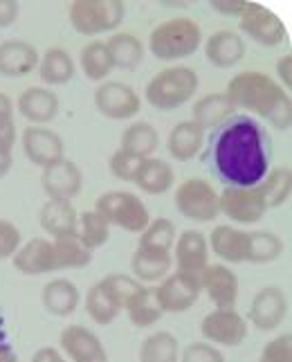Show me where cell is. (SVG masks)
I'll list each match as a JSON object with an SVG mask.
<instances>
[{"mask_svg":"<svg viewBox=\"0 0 292 362\" xmlns=\"http://www.w3.org/2000/svg\"><path fill=\"white\" fill-rule=\"evenodd\" d=\"M284 255V241L274 232H250V257L247 264H272Z\"/></svg>","mask_w":292,"mask_h":362,"instance_id":"cell-39","label":"cell"},{"mask_svg":"<svg viewBox=\"0 0 292 362\" xmlns=\"http://www.w3.org/2000/svg\"><path fill=\"white\" fill-rule=\"evenodd\" d=\"M225 97L230 104L240 110H247L265 119L276 131H288L292 124V102L290 95L272 77L259 70L238 72L227 83Z\"/></svg>","mask_w":292,"mask_h":362,"instance_id":"cell-2","label":"cell"},{"mask_svg":"<svg viewBox=\"0 0 292 362\" xmlns=\"http://www.w3.org/2000/svg\"><path fill=\"white\" fill-rule=\"evenodd\" d=\"M5 124H14V102L5 93H0V127Z\"/></svg>","mask_w":292,"mask_h":362,"instance_id":"cell-51","label":"cell"},{"mask_svg":"<svg viewBox=\"0 0 292 362\" xmlns=\"http://www.w3.org/2000/svg\"><path fill=\"white\" fill-rule=\"evenodd\" d=\"M77 234H79V239L83 241V245L95 252L97 247L108 243L110 226L97 214L95 209L93 211H83V214L79 216V221H77Z\"/></svg>","mask_w":292,"mask_h":362,"instance_id":"cell-41","label":"cell"},{"mask_svg":"<svg viewBox=\"0 0 292 362\" xmlns=\"http://www.w3.org/2000/svg\"><path fill=\"white\" fill-rule=\"evenodd\" d=\"M57 270H79L93 261V250H88L77 232L52 239Z\"/></svg>","mask_w":292,"mask_h":362,"instance_id":"cell-30","label":"cell"},{"mask_svg":"<svg viewBox=\"0 0 292 362\" xmlns=\"http://www.w3.org/2000/svg\"><path fill=\"white\" fill-rule=\"evenodd\" d=\"M74 70H77L74 68V61L68 49L63 47H49L39 59V77L47 86H63L72 81Z\"/></svg>","mask_w":292,"mask_h":362,"instance_id":"cell-32","label":"cell"},{"mask_svg":"<svg viewBox=\"0 0 292 362\" xmlns=\"http://www.w3.org/2000/svg\"><path fill=\"white\" fill-rule=\"evenodd\" d=\"M0 346H3V324H0Z\"/></svg>","mask_w":292,"mask_h":362,"instance_id":"cell-54","label":"cell"},{"mask_svg":"<svg viewBox=\"0 0 292 362\" xmlns=\"http://www.w3.org/2000/svg\"><path fill=\"white\" fill-rule=\"evenodd\" d=\"M99 286L112 297V302H115L122 310L126 308V304H129V299L142 288L139 281H135L133 277H129V274H119V272L108 274V277L99 281Z\"/></svg>","mask_w":292,"mask_h":362,"instance_id":"cell-42","label":"cell"},{"mask_svg":"<svg viewBox=\"0 0 292 362\" xmlns=\"http://www.w3.org/2000/svg\"><path fill=\"white\" fill-rule=\"evenodd\" d=\"M200 333L209 344L238 346L247 338V320L236 308H216L202 317Z\"/></svg>","mask_w":292,"mask_h":362,"instance_id":"cell-8","label":"cell"},{"mask_svg":"<svg viewBox=\"0 0 292 362\" xmlns=\"http://www.w3.org/2000/svg\"><path fill=\"white\" fill-rule=\"evenodd\" d=\"M79 64H81V70L86 77L90 81H99V83H104L106 77H110V72L115 70L104 41L88 43L79 54Z\"/></svg>","mask_w":292,"mask_h":362,"instance_id":"cell-36","label":"cell"},{"mask_svg":"<svg viewBox=\"0 0 292 362\" xmlns=\"http://www.w3.org/2000/svg\"><path fill=\"white\" fill-rule=\"evenodd\" d=\"M175 209L187 221L211 223L221 214L218 192L205 178H189L175 189Z\"/></svg>","mask_w":292,"mask_h":362,"instance_id":"cell-7","label":"cell"},{"mask_svg":"<svg viewBox=\"0 0 292 362\" xmlns=\"http://www.w3.org/2000/svg\"><path fill=\"white\" fill-rule=\"evenodd\" d=\"M23 151L32 165L45 169L66 158V144L47 127H28L23 131Z\"/></svg>","mask_w":292,"mask_h":362,"instance_id":"cell-15","label":"cell"},{"mask_svg":"<svg viewBox=\"0 0 292 362\" xmlns=\"http://www.w3.org/2000/svg\"><path fill=\"white\" fill-rule=\"evenodd\" d=\"M198 90V74L189 66H173L158 72L153 79L146 83V102L162 110V113H169L185 106L187 102H192L194 95Z\"/></svg>","mask_w":292,"mask_h":362,"instance_id":"cell-4","label":"cell"},{"mask_svg":"<svg viewBox=\"0 0 292 362\" xmlns=\"http://www.w3.org/2000/svg\"><path fill=\"white\" fill-rule=\"evenodd\" d=\"M126 16L122 0H74L70 5L72 28L83 36H97L117 30Z\"/></svg>","mask_w":292,"mask_h":362,"instance_id":"cell-6","label":"cell"},{"mask_svg":"<svg viewBox=\"0 0 292 362\" xmlns=\"http://www.w3.org/2000/svg\"><path fill=\"white\" fill-rule=\"evenodd\" d=\"M86 310L90 320L99 327H106V324L115 322L117 315L122 313V308L112 302V297L101 288L99 284H95L90 291H88V297H86Z\"/></svg>","mask_w":292,"mask_h":362,"instance_id":"cell-40","label":"cell"},{"mask_svg":"<svg viewBox=\"0 0 292 362\" xmlns=\"http://www.w3.org/2000/svg\"><path fill=\"white\" fill-rule=\"evenodd\" d=\"M175 245V226L169 218H156L151 221L139 234L137 250H146V252L158 255H171V247Z\"/></svg>","mask_w":292,"mask_h":362,"instance_id":"cell-37","label":"cell"},{"mask_svg":"<svg viewBox=\"0 0 292 362\" xmlns=\"http://www.w3.org/2000/svg\"><path fill=\"white\" fill-rule=\"evenodd\" d=\"M18 11H21V5L16 0H0V30H5L9 25L16 23Z\"/></svg>","mask_w":292,"mask_h":362,"instance_id":"cell-48","label":"cell"},{"mask_svg":"<svg viewBox=\"0 0 292 362\" xmlns=\"http://www.w3.org/2000/svg\"><path fill=\"white\" fill-rule=\"evenodd\" d=\"M14 266L18 272L30 274V277H39V274L57 272L54 261V247L49 239H32L18 247L14 255Z\"/></svg>","mask_w":292,"mask_h":362,"instance_id":"cell-23","label":"cell"},{"mask_svg":"<svg viewBox=\"0 0 292 362\" xmlns=\"http://www.w3.org/2000/svg\"><path fill=\"white\" fill-rule=\"evenodd\" d=\"M238 21H240L238 23L240 32L247 34L254 43H259L263 47H276L286 41V28L281 18L259 3H247Z\"/></svg>","mask_w":292,"mask_h":362,"instance_id":"cell-10","label":"cell"},{"mask_svg":"<svg viewBox=\"0 0 292 362\" xmlns=\"http://www.w3.org/2000/svg\"><path fill=\"white\" fill-rule=\"evenodd\" d=\"M139 362H180V346L169 331L151 333L139 346Z\"/></svg>","mask_w":292,"mask_h":362,"instance_id":"cell-38","label":"cell"},{"mask_svg":"<svg viewBox=\"0 0 292 362\" xmlns=\"http://www.w3.org/2000/svg\"><path fill=\"white\" fill-rule=\"evenodd\" d=\"M21 245H23L21 230L14 226V223L0 218V261L14 257Z\"/></svg>","mask_w":292,"mask_h":362,"instance_id":"cell-44","label":"cell"},{"mask_svg":"<svg viewBox=\"0 0 292 362\" xmlns=\"http://www.w3.org/2000/svg\"><path fill=\"white\" fill-rule=\"evenodd\" d=\"M83 173L77 162L63 158L54 165H49L41 173V187L47 201H72L81 192Z\"/></svg>","mask_w":292,"mask_h":362,"instance_id":"cell-14","label":"cell"},{"mask_svg":"<svg viewBox=\"0 0 292 362\" xmlns=\"http://www.w3.org/2000/svg\"><path fill=\"white\" fill-rule=\"evenodd\" d=\"M272 137L261 124L234 113L209 133L202 162L223 187L250 189L257 187L270 171Z\"/></svg>","mask_w":292,"mask_h":362,"instance_id":"cell-1","label":"cell"},{"mask_svg":"<svg viewBox=\"0 0 292 362\" xmlns=\"http://www.w3.org/2000/svg\"><path fill=\"white\" fill-rule=\"evenodd\" d=\"M218 209L221 214L238 223V226H254L268 214V207H265L259 187H250V189L225 187L218 194Z\"/></svg>","mask_w":292,"mask_h":362,"instance_id":"cell-9","label":"cell"},{"mask_svg":"<svg viewBox=\"0 0 292 362\" xmlns=\"http://www.w3.org/2000/svg\"><path fill=\"white\" fill-rule=\"evenodd\" d=\"M211 252L227 264H245L250 257V232L234 226H216L207 239Z\"/></svg>","mask_w":292,"mask_h":362,"instance_id":"cell-21","label":"cell"},{"mask_svg":"<svg viewBox=\"0 0 292 362\" xmlns=\"http://www.w3.org/2000/svg\"><path fill=\"white\" fill-rule=\"evenodd\" d=\"M162 313H187L200 297V279L182 272H169L156 288Z\"/></svg>","mask_w":292,"mask_h":362,"instance_id":"cell-12","label":"cell"},{"mask_svg":"<svg viewBox=\"0 0 292 362\" xmlns=\"http://www.w3.org/2000/svg\"><path fill=\"white\" fill-rule=\"evenodd\" d=\"M95 211L108 226H117L131 234H142L151 223V214L139 196L131 192H106L97 198Z\"/></svg>","mask_w":292,"mask_h":362,"instance_id":"cell-5","label":"cell"},{"mask_svg":"<svg viewBox=\"0 0 292 362\" xmlns=\"http://www.w3.org/2000/svg\"><path fill=\"white\" fill-rule=\"evenodd\" d=\"M95 106L108 119H131L139 113L142 102L129 83L106 79L95 90Z\"/></svg>","mask_w":292,"mask_h":362,"instance_id":"cell-11","label":"cell"},{"mask_svg":"<svg viewBox=\"0 0 292 362\" xmlns=\"http://www.w3.org/2000/svg\"><path fill=\"white\" fill-rule=\"evenodd\" d=\"M77 221H79V214L70 201H47L43 203L39 211L41 228L52 236V239L77 232Z\"/></svg>","mask_w":292,"mask_h":362,"instance_id":"cell-28","label":"cell"},{"mask_svg":"<svg viewBox=\"0 0 292 362\" xmlns=\"http://www.w3.org/2000/svg\"><path fill=\"white\" fill-rule=\"evenodd\" d=\"M250 322L254 324V329L270 333L279 329L288 317V297L284 288L279 286H265L257 295H254L250 304Z\"/></svg>","mask_w":292,"mask_h":362,"instance_id":"cell-13","label":"cell"},{"mask_svg":"<svg viewBox=\"0 0 292 362\" xmlns=\"http://www.w3.org/2000/svg\"><path fill=\"white\" fill-rule=\"evenodd\" d=\"M245 57V41L234 30H218L205 41V59L216 68H234Z\"/></svg>","mask_w":292,"mask_h":362,"instance_id":"cell-22","label":"cell"},{"mask_svg":"<svg viewBox=\"0 0 292 362\" xmlns=\"http://www.w3.org/2000/svg\"><path fill=\"white\" fill-rule=\"evenodd\" d=\"M200 291L207 293L216 308H234L238 299V279L225 264H209L200 274Z\"/></svg>","mask_w":292,"mask_h":362,"instance_id":"cell-16","label":"cell"},{"mask_svg":"<svg viewBox=\"0 0 292 362\" xmlns=\"http://www.w3.org/2000/svg\"><path fill=\"white\" fill-rule=\"evenodd\" d=\"M192 122L202 131H214L216 127H221L225 119H230L236 110L230 104V99L225 97V93H209L205 97L196 99L194 110H192Z\"/></svg>","mask_w":292,"mask_h":362,"instance_id":"cell-25","label":"cell"},{"mask_svg":"<svg viewBox=\"0 0 292 362\" xmlns=\"http://www.w3.org/2000/svg\"><path fill=\"white\" fill-rule=\"evenodd\" d=\"M202 142H205V131L196 127L192 119H185L171 129L167 148L171 158H175L177 162H189L200 153Z\"/></svg>","mask_w":292,"mask_h":362,"instance_id":"cell-26","label":"cell"},{"mask_svg":"<svg viewBox=\"0 0 292 362\" xmlns=\"http://www.w3.org/2000/svg\"><path fill=\"white\" fill-rule=\"evenodd\" d=\"M39 52L28 41L9 39L0 43V77L21 79L39 68Z\"/></svg>","mask_w":292,"mask_h":362,"instance_id":"cell-20","label":"cell"},{"mask_svg":"<svg viewBox=\"0 0 292 362\" xmlns=\"http://www.w3.org/2000/svg\"><path fill=\"white\" fill-rule=\"evenodd\" d=\"M202 43V30L194 18H169L151 30L148 49L160 61L192 57Z\"/></svg>","mask_w":292,"mask_h":362,"instance_id":"cell-3","label":"cell"},{"mask_svg":"<svg viewBox=\"0 0 292 362\" xmlns=\"http://www.w3.org/2000/svg\"><path fill=\"white\" fill-rule=\"evenodd\" d=\"M290 66H292V57L290 54L281 57V59H279V64H276V74H279V79L284 81L286 93L290 90V86H292V70H290ZM284 86H281V88H284Z\"/></svg>","mask_w":292,"mask_h":362,"instance_id":"cell-49","label":"cell"},{"mask_svg":"<svg viewBox=\"0 0 292 362\" xmlns=\"http://www.w3.org/2000/svg\"><path fill=\"white\" fill-rule=\"evenodd\" d=\"M173 257L171 255H158V252H146V250H135L131 268L135 274V281H162L171 272Z\"/></svg>","mask_w":292,"mask_h":362,"instance_id":"cell-34","label":"cell"},{"mask_svg":"<svg viewBox=\"0 0 292 362\" xmlns=\"http://www.w3.org/2000/svg\"><path fill=\"white\" fill-rule=\"evenodd\" d=\"M32 362H68V360L63 358L61 351H57L54 346H43L34 354Z\"/></svg>","mask_w":292,"mask_h":362,"instance_id":"cell-52","label":"cell"},{"mask_svg":"<svg viewBox=\"0 0 292 362\" xmlns=\"http://www.w3.org/2000/svg\"><path fill=\"white\" fill-rule=\"evenodd\" d=\"M173 182H175L173 167L167 160H160V158L142 160V167H139L137 176H135V185L148 196L167 194L173 187Z\"/></svg>","mask_w":292,"mask_h":362,"instance_id":"cell-27","label":"cell"},{"mask_svg":"<svg viewBox=\"0 0 292 362\" xmlns=\"http://www.w3.org/2000/svg\"><path fill=\"white\" fill-rule=\"evenodd\" d=\"M160 144V135L148 122H135L122 135V151L133 153L137 158H153L156 148Z\"/></svg>","mask_w":292,"mask_h":362,"instance_id":"cell-33","label":"cell"},{"mask_svg":"<svg viewBox=\"0 0 292 362\" xmlns=\"http://www.w3.org/2000/svg\"><path fill=\"white\" fill-rule=\"evenodd\" d=\"M180 362H225V356L209 342H192L185 346Z\"/></svg>","mask_w":292,"mask_h":362,"instance_id":"cell-45","label":"cell"},{"mask_svg":"<svg viewBox=\"0 0 292 362\" xmlns=\"http://www.w3.org/2000/svg\"><path fill=\"white\" fill-rule=\"evenodd\" d=\"M139 167H142V158H137L133 153H126V151H122V148L112 153V158H110V173L117 180H124V182H135Z\"/></svg>","mask_w":292,"mask_h":362,"instance_id":"cell-43","label":"cell"},{"mask_svg":"<svg viewBox=\"0 0 292 362\" xmlns=\"http://www.w3.org/2000/svg\"><path fill=\"white\" fill-rule=\"evenodd\" d=\"M175 266L177 272L198 277L209 266V245L207 236L198 230H187L175 241Z\"/></svg>","mask_w":292,"mask_h":362,"instance_id":"cell-17","label":"cell"},{"mask_svg":"<svg viewBox=\"0 0 292 362\" xmlns=\"http://www.w3.org/2000/svg\"><path fill=\"white\" fill-rule=\"evenodd\" d=\"M41 302H43V308L47 310L49 315L68 317V315H72L74 310L79 308L81 293H79V288L70 279L57 277V279L47 281L43 286Z\"/></svg>","mask_w":292,"mask_h":362,"instance_id":"cell-24","label":"cell"},{"mask_svg":"<svg viewBox=\"0 0 292 362\" xmlns=\"http://www.w3.org/2000/svg\"><path fill=\"white\" fill-rule=\"evenodd\" d=\"M261 362H292V338L290 333H284L265 344Z\"/></svg>","mask_w":292,"mask_h":362,"instance_id":"cell-46","label":"cell"},{"mask_svg":"<svg viewBox=\"0 0 292 362\" xmlns=\"http://www.w3.org/2000/svg\"><path fill=\"white\" fill-rule=\"evenodd\" d=\"M14 142H16V124L0 127V151H11Z\"/></svg>","mask_w":292,"mask_h":362,"instance_id":"cell-50","label":"cell"},{"mask_svg":"<svg viewBox=\"0 0 292 362\" xmlns=\"http://www.w3.org/2000/svg\"><path fill=\"white\" fill-rule=\"evenodd\" d=\"M257 187L263 196L268 211L274 207H281L288 203V198L292 194V173L288 167H274L268 171V176H265Z\"/></svg>","mask_w":292,"mask_h":362,"instance_id":"cell-35","label":"cell"},{"mask_svg":"<svg viewBox=\"0 0 292 362\" xmlns=\"http://www.w3.org/2000/svg\"><path fill=\"white\" fill-rule=\"evenodd\" d=\"M115 70H135L144 61V45L131 32H115L106 41Z\"/></svg>","mask_w":292,"mask_h":362,"instance_id":"cell-29","label":"cell"},{"mask_svg":"<svg viewBox=\"0 0 292 362\" xmlns=\"http://www.w3.org/2000/svg\"><path fill=\"white\" fill-rule=\"evenodd\" d=\"M61 349L72 362H108L101 340L81 324H72L61 331Z\"/></svg>","mask_w":292,"mask_h":362,"instance_id":"cell-18","label":"cell"},{"mask_svg":"<svg viewBox=\"0 0 292 362\" xmlns=\"http://www.w3.org/2000/svg\"><path fill=\"white\" fill-rule=\"evenodd\" d=\"M16 110L30 122V127H45L59 115V97L43 86H32L18 95Z\"/></svg>","mask_w":292,"mask_h":362,"instance_id":"cell-19","label":"cell"},{"mask_svg":"<svg viewBox=\"0 0 292 362\" xmlns=\"http://www.w3.org/2000/svg\"><path fill=\"white\" fill-rule=\"evenodd\" d=\"M11 165H14V156H11V151H0V178H5Z\"/></svg>","mask_w":292,"mask_h":362,"instance_id":"cell-53","label":"cell"},{"mask_svg":"<svg viewBox=\"0 0 292 362\" xmlns=\"http://www.w3.org/2000/svg\"><path fill=\"white\" fill-rule=\"evenodd\" d=\"M124 310L137 329L153 327V324H158L160 317L164 315L160 308V302H158V293H156V288H151V286H142V288L129 299V304H126Z\"/></svg>","mask_w":292,"mask_h":362,"instance_id":"cell-31","label":"cell"},{"mask_svg":"<svg viewBox=\"0 0 292 362\" xmlns=\"http://www.w3.org/2000/svg\"><path fill=\"white\" fill-rule=\"evenodd\" d=\"M209 7L223 16H240L247 7V0H211Z\"/></svg>","mask_w":292,"mask_h":362,"instance_id":"cell-47","label":"cell"}]
</instances>
